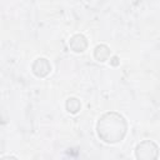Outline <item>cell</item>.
I'll return each instance as SVG.
<instances>
[{
    "label": "cell",
    "instance_id": "obj_1",
    "mask_svg": "<svg viewBox=\"0 0 160 160\" xmlns=\"http://www.w3.org/2000/svg\"><path fill=\"white\" fill-rule=\"evenodd\" d=\"M128 132L126 119L116 111L104 112L96 122V135L106 144H116L124 140Z\"/></svg>",
    "mask_w": 160,
    "mask_h": 160
},
{
    "label": "cell",
    "instance_id": "obj_2",
    "mask_svg": "<svg viewBox=\"0 0 160 160\" xmlns=\"http://www.w3.org/2000/svg\"><path fill=\"white\" fill-rule=\"evenodd\" d=\"M159 156V148L152 140H142L135 146V158L139 160H154Z\"/></svg>",
    "mask_w": 160,
    "mask_h": 160
},
{
    "label": "cell",
    "instance_id": "obj_3",
    "mask_svg": "<svg viewBox=\"0 0 160 160\" xmlns=\"http://www.w3.org/2000/svg\"><path fill=\"white\" fill-rule=\"evenodd\" d=\"M31 71L38 78H45L51 72V64L46 58H38L31 64Z\"/></svg>",
    "mask_w": 160,
    "mask_h": 160
},
{
    "label": "cell",
    "instance_id": "obj_4",
    "mask_svg": "<svg viewBox=\"0 0 160 160\" xmlns=\"http://www.w3.org/2000/svg\"><path fill=\"white\" fill-rule=\"evenodd\" d=\"M69 46L74 52H84L88 49V39L82 34H75L70 38Z\"/></svg>",
    "mask_w": 160,
    "mask_h": 160
},
{
    "label": "cell",
    "instance_id": "obj_5",
    "mask_svg": "<svg viewBox=\"0 0 160 160\" xmlns=\"http://www.w3.org/2000/svg\"><path fill=\"white\" fill-rule=\"evenodd\" d=\"M94 58L96 59V61L104 62L110 58V48L105 44H100L96 45L94 49Z\"/></svg>",
    "mask_w": 160,
    "mask_h": 160
},
{
    "label": "cell",
    "instance_id": "obj_6",
    "mask_svg": "<svg viewBox=\"0 0 160 160\" xmlns=\"http://www.w3.org/2000/svg\"><path fill=\"white\" fill-rule=\"evenodd\" d=\"M65 108L70 114H78L81 109V102L78 98H69L65 102Z\"/></svg>",
    "mask_w": 160,
    "mask_h": 160
}]
</instances>
